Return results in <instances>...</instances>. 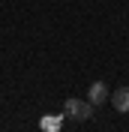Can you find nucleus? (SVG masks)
I'll return each mask as SVG.
<instances>
[{
    "label": "nucleus",
    "instance_id": "nucleus-1",
    "mask_svg": "<svg viewBox=\"0 0 129 132\" xmlns=\"http://www.w3.org/2000/svg\"><path fill=\"white\" fill-rule=\"evenodd\" d=\"M63 111H66V117H72V120H87V117L93 114V102H90V99H66Z\"/></svg>",
    "mask_w": 129,
    "mask_h": 132
},
{
    "label": "nucleus",
    "instance_id": "nucleus-2",
    "mask_svg": "<svg viewBox=\"0 0 129 132\" xmlns=\"http://www.w3.org/2000/svg\"><path fill=\"white\" fill-rule=\"evenodd\" d=\"M87 99L93 102V105H102V102L111 99V93H108V87H105L102 81H93V84H90V90H87Z\"/></svg>",
    "mask_w": 129,
    "mask_h": 132
},
{
    "label": "nucleus",
    "instance_id": "nucleus-3",
    "mask_svg": "<svg viewBox=\"0 0 129 132\" xmlns=\"http://www.w3.org/2000/svg\"><path fill=\"white\" fill-rule=\"evenodd\" d=\"M111 105L120 111V114H126L129 111V87H117V90L111 93Z\"/></svg>",
    "mask_w": 129,
    "mask_h": 132
},
{
    "label": "nucleus",
    "instance_id": "nucleus-4",
    "mask_svg": "<svg viewBox=\"0 0 129 132\" xmlns=\"http://www.w3.org/2000/svg\"><path fill=\"white\" fill-rule=\"evenodd\" d=\"M60 123H63V117H57V114H45L39 120V126H42V132H60Z\"/></svg>",
    "mask_w": 129,
    "mask_h": 132
}]
</instances>
